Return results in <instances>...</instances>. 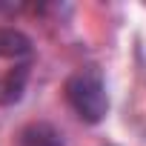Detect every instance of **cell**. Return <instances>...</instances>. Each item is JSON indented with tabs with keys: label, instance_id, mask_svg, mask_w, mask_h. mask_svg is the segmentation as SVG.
Returning <instances> with one entry per match:
<instances>
[{
	"label": "cell",
	"instance_id": "6da1fadb",
	"mask_svg": "<svg viewBox=\"0 0 146 146\" xmlns=\"http://www.w3.org/2000/svg\"><path fill=\"white\" fill-rule=\"evenodd\" d=\"M66 100L72 106V112H75L83 123H100L109 112V92H106V83H103V75L89 66V69H78L75 75H69L66 86Z\"/></svg>",
	"mask_w": 146,
	"mask_h": 146
},
{
	"label": "cell",
	"instance_id": "7a4b0ae2",
	"mask_svg": "<svg viewBox=\"0 0 146 146\" xmlns=\"http://www.w3.org/2000/svg\"><path fill=\"white\" fill-rule=\"evenodd\" d=\"M29 75H32L29 63H17L0 75V106H15L23 100V92L29 86Z\"/></svg>",
	"mask_w": 146,
	"mask_h": 146
},
{
	"label": "cell",
	"instance_id": "3957f363",
	"mask_svg": "<svg viewBox=\"0 0 146 146\" xmlns=\"http://www.w3.org/2000/svg\"><path fill=\"white\" fill-rule=\"evenodd\" d=\"M17 146H66L63 132L49 120H32L17 132Z\"/></svg>",
	"mask_w": 146,
	"mask_h": 146
},
{
	"label": "cell",
	"instance_id": "277c9868",
	"mask_svg": "<svg viewBox=\"0 0 146 146\" xmlns=\"http://www.w3.org/2000/svg\"><path fill=\"white\" fill-rule=\"evenodd\" d=\"M32 52H35V43H32V37L23 29L0 26V57L17 63V60H26Z\"/></svg>",
	"mask_w": 146,
	"mask_h": 146
}]
</instances>
